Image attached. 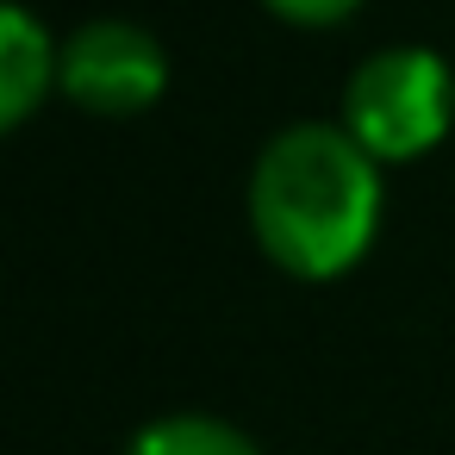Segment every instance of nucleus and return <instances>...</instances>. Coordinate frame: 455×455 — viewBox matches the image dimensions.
I'll list each match as a JSON object with an SVG mask.
<instances>
[{"mask_svg":"<svg viewBox=\"0 0 455 455\" xmlns=\"http://www.w3.org/2000/svg\"><path fill=\"white\" fill-rule=\"evenodd\" d=\"M57 88L100 119H132L163 100L169 57L163 44L132 20H94L57 44Z\"/></svg>","mask_w":455,"mask_h":455,"instance_id":"obj_3","label":"nucleus"},{"mask_svg":"<svg viewBox=\"0 0 455 455\" xmlns=\"http://www.w3.org/2000/svg\"><path fill=\"white\" fill-rule=\"evenodd\" d=\"M250 231L293 281L349 275L380 231V163L343 125H287L250 169Z\"/></svg>","mask_w":455,"mask_h":455,"instance_id":"obj_1","label":"nucleus"},{"mask_svg":"<svg viewBox=\"0 0 455 455\" xmlns=\"http://www.w3.org/2000/svg\"><path fill=\"white\" fill-rule=\"evenodd\" d=\"M51 88H57V44H51V32L26 7L0 0V138L20 132L44 107Z\"/></svg>","mask_w":455,"mask_h":455,"instance_id":"obj_4","label":"nucleus"},{"mask_svg":"<svg viewBox=\"0 0 455 455\" xmlns=\"http://www.w3.org/2000/svg\"><path fill=\"white\" fill-rule=\"evenodd\" d=\"M262 7L287 26H343L362 0H262Z\"/></svg>","mask_w":455,"mask_h":455,"instance_id":"obj_6","label":"nucleus"},{"mask_svg":"<svg viewBox=\"0 0 455 455\" xmlns=\"http://www.w3.org/2000/svg\"><path fill=\"white\" fill-rule=\"evenodd\" d=\"M125 455H262V443L219 411H163L132 430Z\"/></svg>","mask_w":455,"mask_h":455,"instance_id":"obj_5","label":"nucleus"},{"mask_svg":"<svg viewBox=\"0 0 455 455\" xmlns=\"http://www.w3.org/2000/svg\"><path fill=\"white\" fill-rule=\"evenodd\" d=\"M455 125V76L424 44L374 51L343 88V132L374 163H418Z\"/></svg>","mask_w":455,"mask_h":455,"instance_id":"obj_2","label":"nucleus"}]
</instances>
